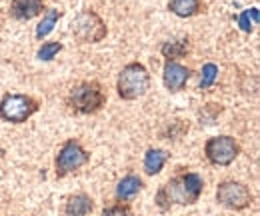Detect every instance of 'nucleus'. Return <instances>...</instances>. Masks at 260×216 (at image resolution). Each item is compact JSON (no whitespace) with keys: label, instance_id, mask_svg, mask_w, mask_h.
Here are the masks:
<instances>
[{"label":"nucleus","instance_id":"nucleus-1","mask_svg":"<svg viewBox=\"0 0 260 216\" xmlns=\"http://www.w3.org/2000/svg\"><path fill=\"white\" fill-rule=\"evenodd\" d=\"M202 190H204V180L200 174L180 172L158 188L154 196V204L158 206L160 212H168L174 204L190 206L198 202V198L202 196Z\"/></svg>","mask_w":260,"mask_h":216},{"label":"nucleus","instance_id":"nucleus-2","mask_svg":"<svg viewBox=\"0 0 260 216\" xmlns=\"http://www.w3.org/2000/svg\"><path fill=\"white\" fill-rule=\"evenodd\" d=\"M150 88V72L140 62L126 64L116 80V90L122 100H138Z\"/></svg>","mask_w":260,"mask_h":216},{"label":"nucleus","instance_id":"nucleus-3","mask_svg":"<svg viewBox=\"0 0 260 216\" xmlns=\"http://www.w3.org/2000/svg\"><path fill=\"white\" fill-rule=\"evenodd\" d=\"M68 106L78 114H94L106 104V94L96 80L78 82L66 98Z\"/></svg>","mask_w":260,"mask_h":216},{"label":"nucleus","instance_id":"nucleus-4","mask_svg":"<svg viewBox=\"0 0 260 216\" xmlns=\"http://www.w3.org/2000/svg\"><path fill=\"white\" fill-rule=\"evenodd\" d=\"M40 104L30 94L6 92L0 98V118L10 124L26 122L30 116L38 112Z\"/></svg>","mask_w":260,"mask_h":216},{"label":"nucleus","instance_id":"nucleus-5","mask_svg":"<svg viewBox=\"0 0 260 216\" xmlns=\"http://www.w3.org/2000/svg\"><path fill=\"white\" fill-rule=\"evenodd\" d=\"M88 160H90L88 150L76 138H68L54 158V172L58 178H64L68 174L80 170L84 164H88Z\"/></svg>","mask_w":260,"mask_h":216},{"label":"nucleus","instance_id":"nucleus-6","mask_svg":"<svg viewBox=\"0 0 260 216\" xmlns=\"http://www.w3.org/2000/svg\"><path fill=\"white\" fill-rule=\"evenodd\" d=\"M108 28L94 10H82L72 22V36L82 44H96L104 40Z\"/></svg>","mask_w":260,"mask_h":216},{"label":"nucleus","instance_id":"nucleus-7","mask_svg":"<svg viewBox=\"0 0 260 216\" xmlns=\"http://www.w3.org/2000/svg\"><path fill=\"white\" fill-rule=\"evenodd\" d=\"M240 155V146L236 138L222 134V136H212L204 142V156L212 166H230Z\"/></svg>","mask_w":260,"mask_h":216},{"label":"nucleus","instance_id":"nucleus-8","mask_svg":"<svg viewBox=\"0 0 260 216\" xmlns=\"http://www.w3.org/2000/svg\"><path fill=\"white\" fill-rule=\"evenodd\" d=\"M252 200L250 188L238 180H222L216 188V202L228 210H246Z\"/></svg>","mask_w":260,"mask_h":216},{"label":"nucleus","instance_id":"nucleus-9","mask_svg":"<svg viewBox=\"0 0 260 216\" xmlns=\"http://www.w3.org/2000/svg\"><path fill=\"white\" fill-rule=\"evenodd\" d=\"M190 78V68L178 60H166L162 68V82L170 92H180Z\"/></svg>","mask_w":260,"mask_h":216},{"label":"nucleus","instance_id":"nucleus-10","mask_svg":"<svg viewBox=\"0 0 260 216\" xmlns=\"http://www.w3.org/2000/svg\"><path fill=\"white\" fill-rule=\"evenodd\" d=\"M44 10L42 0H12L10 2V16L14 20H32L40 16Z\"/></svg>","mask_w":260,"mask_h":216},{"label":"nucleus","instance_id":"nucleus-11","mask_svg":"<svg viewBox=\"0 0 260 216\" xmlns=\"http://www.w3.org/2000/svg\"><path fill=\"white\" fill-rule=\"evenodd\" d=\"M92 210H94V200L84 192H78V194H72L66 198V216H88Z\"/></svg>","mask_w":260,"mask_h":216},{"label":"nucleus","instance_id":"nucleus-12","mask_svg":"<svg viewBox=\"0 0 260 216\" xmlns=\"http://www.w3.org/2000/svg\"><path fill=\"white\" fill-rule=\"evenodd\" d=\"M140 190H142V178L136 174H126L116 184V198H118V202H128Z\"/></svg>","mask_w":260,"mask_h":216},{"label":"nucleus","instance_id":"nucleus-13","mask_svg":"<svg viewBox=\"0 0 260 216\" xmlns=\"http://www.w3.org/2000/svg\"><path fill=\"white\" fill-rule=\"evenodd\" d=\"M168 158H170V155L162 148H148L144 155V172L148 176L158 174L164 168V164L168 162Z\"/></svg>","mask_w":260,"mask_h":216},{"label":"nucleus","instance_id":"nucleus-14","mask_svg":"<svg viewBox=\"0 0 260 216\" xmlns=\"http://www.w3.org/2000/svg\"><path fill=\"white\" fill-rule=\"evenodd\" d=\"M168 10L178 18H190V16L200 14L202 0H170Z\"/></svg>","mask_w":260,"mask_h":216},{"label":"nucleus","instance_id":"nucleus-15","mask_svg":"<svg viewBox=\"0 0 260 216\" xmlns=\"http://www.w3.org/2000/svg\"><path fill=\"white\" fill-rule=\"evenodd\" d=\"M162 56L166 60H178V58H184L188 52H190V40L188 38H178V40H168L164 42L162 48H160Z\"/></svg>","mask_w":260,"mask_h":216},{"label":"nucleus","instance_id":"nucleus-16","mask_svg":"<svg viewBox=\"0 0 260 216\" xmlns=\"http://www.w3.org/2000/svg\"><path fill=\"white\" fill-rule=\"evenodd\" d=\"M60 16H62V10H58V8H48V10L42 14L40 24L36 26V38H38V40L46 38L50 32L54 30V26H56V22L60 20Z\"/></svg>","mask_w":260,"mask_h":216},{"label":"nucleus","instance_id":"nucleus-17","mask_svg":"<svg viewBox=\"0 0 260 216\" xmlns=\"http://www.w3.org/2000/svg\"><path fill=\"white\" fill-rule=\"evenodd\" d=\"M258 8L254 6V8H248V10H244V12H240L238 14V18H236V22H238V26H240V30L242 32H252L254 30V26L258 24Z\"/></svg>","mask_w":260,"mask_h":216},{"label":"nucleus","instance_id":"nucleus-18","mask_svg":"<svg viewBox=\"0 0 260 216\" xmlns=\"http://www.w3.org/2000/svg\"><path fill=\"white\" fill-rule=\"evenodd\" d=\"M216 78H218V66L214 62H206L202 66V70H200V82H198V86L202 90H206V88H210L216 82Z\"/></svg>","mask_w":260,"mask_h":216},{"label":"nucleus","instance_id":"nucleus-19","mask_svg":"<svg viewBox=\"0 0 260 216\" xmlns=\"http://www.w3.org/2000/svg\"><path fill=\"white\" fill-rule=\"evenodd\" d=\"M60 50H62L60 42H42V46L38 48V60L50 62L52 58H56Z\"/></svg>","mask_w":260,"mask_h":216},{"label":"nucleus","instance_id":"nucleus-20","mask_svg":"<svg viewBox=\"0 0 260 216\" xmlns=\"http://www.w3.org/2000/svg\"><path fill=\"white\" fill-rule=\"evenodd\" d=\"M102 216H134L130 204L126 202H116V204H110L102 210Z\"/></svg>","mask_w":260,"mask_h":216},{"label":"nucleus","instance_id":"nucleus-21","mask_svg":"<svg viewBox=\"0 0 260 216\" xmlns=\"http://www.w3.org/2000/svg\"><path fill=\"white\" fill-rule=\"evenodd\" d=\"M2 156H4V150H2V148H0V158H2Z\"/></svg>","mask_w":260,"mask_h":216}]
</instances>
